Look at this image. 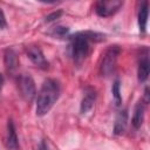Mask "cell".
I'll return each mask as SVG.
<instances>
[{
  "label": "cell",
  "mask_w": 150,
  "mask_h": 150,
  "mask_svg": "<svg viewBox=\"0 0 150 150\" xmlns=\"http://www.w3.org/2000/svg\"><path fill=\"white\" fill-rule=\"evenodd\" d=\"M104 38H105L104 34L91 32V30L79 32V33H75L74 35H70L69 49H70V55L74 62L80 66L87 59L90 52V42L91 41L100 42V41H103Z\"/></svg>",
  "instance_id": "obj_1"
},
{
  "label": "cell",
  "mask_w": 150,
  "mask_h": 150,
  "mask_svg": "<svg viewBox=\"0 0 150 150\" xmlns=\"http://www.w3.org/2000/svg\"><path fill=\"white\" fill-rule=\"evenodd\" d=\"M39 150H48V145H47V143H46L45 139L41 141V143L39 145Z\"/></svg>",
  "instance_id": "obj_19"
},
{
  "label": "cell",
  "mask_w": 150,
  "mask_h": 150,
  "mask_svg": "<svg viewBox=\"0 0 150 150\" xmlns=\"http://www.w3.org/2000/svg\"><path fill=\"white\" fill-rule=\"evenodd\" d=\"M95 100H96V90L94 88H90L88 87L84 91V96L81 101V105H80V111L81 114H86L93 107H94V103H95Z\"/></svg>",
  "instance_id": "obj_9"
},
{
  "label": "cell",
  "mask_w": 150,
  "mask_h": 150,
  "mask_svg": "<svg viewBox=\"0 0 150 150\" xmlns=\"http://www.w3.org/2000/svg\"><path fill=\"white\" fill-rule=\"evenodd\" d=\"M27 55L29 57V60L40 69H48L49 67V63L48 61L46 60L42 50L39 48V46H29L27 47Z\"/></svg>",
  "instance_id": "obj_6"
},
{
  "label": "cell",
  "mask_w": 150,
  "mask_h": 150,
  "mask_svg": "<svg viewBox=\"0 0 150 150\" xmlns=\"http://www.w3.org/2000/svg\"><path fill=\"white\" fill-rule=\"evenodd\" d=\"M144 103L143 102H138L135 107L134 110V115H132V120H131V124L135 129H139L143 124L144 121Z\"/></svg>",
  "instance_id": "obj_12"
},
{
  "label": "cell",
  "mask_w": 150,
  "mask_h": 150,
  "mask_svg": "<svg viewBox=\"0 0 150 150\" xmlns=\"http://www.w3.org/2000/svg\"><path fill=\"white\" fill-rule=\"evenodd\" d=\"M120 53H121V48L116 45L110 46L105 50L102 62H101V66H100V73L102 76H109L114 73Z\"/></svg>",
  "instance_id": "obj_3"
},
{
  "label": "cell",
  "mask_w": 150,
  "mask_h": 150,
  "mask_svg": "<svg viewBox=\"0 0 150 150\" xmlns=\"http://www.w3.org/2000/svg\"><path fill=\"white\" fill-rule=\"evenodd\" d=\"M6 146L8 150H19V139L15 131V127L12 120H8L7 123V134H6Z\"/></svg>",
  "instance_id": "obj_7"
},
{
  "label": "cell",
  "mask_w": 150,
  "mask_h": 150,
  "mask_svg": "<svg viewBox=\"0 0 150 150\" xmlns=\"http://www.w3.org/2000/svg\"><path fill=\"white\" fill-rule=\"evenodd\" d=\"M53 38H59V39H63V38H68L69 35V28L64 27V26H56L53 27L52 32L49 33Z\"/></svg>",
  "instance_id": "obj_15"
},
{
  "label": "cell",
  "mask_w": 150,
  "mask_h": 150,
  "mask_svg": "<svg viewBox=\"0 0 150 150\" xmlns=\"http://www.w3.org/2000/svg\"><path fill=\"white\" fill-rule=\"evenodd\" d=\"M149 71H150V63H149V59H148V54H145L138 63V69H137V77L139 82H144L146 81V79L149 77Z\"/></svg>",
  "instance_id": "obj_11"
},
{
  "label": "cell",
  "mask_w": 150,
  "mask_h": 150,
  "mask_svg": "<svg viewBox=\"0 0 150 150\" xmlns=\"http://www.w3.org/2000/svg\"><path fill=\"white\" fill-rule=\"evenodd\" d=\"M61 15H62V11H55V12H53V13L48 14V15L46 16L45 21H46V22H52V21H54V20L59 19Z\"/></svg>",
  "instance_id": "obj_16"
},
{
  "label": "cell",
  "mask_w": 150,
  "mask_h": 150,
  "mask_svg": "<svg viewBox=\"0 0 150 150\" xmlns=\"http://www.w3.org/2000/svg\"><path fill=\"white\" fill-rule=\"evenodd\" d=\"M4 63L8 73H14L19 67V57L15 50L7 49L4 54Z\"/></svg>",
  "instance_id": "obj_10"
},
{
  "label": "cell",
  "mask_w": 150,
  "mask_h": 150,
  "mask_svg": "<svg viewBox=\"0 0 150 150\" xmlns=\"http://www.w3.org/2000/svg\"><path fill=\"white\" fill-rule=\"evenodd\" d=\"M18 88L20 90V95L26 102H33L36 96V88L35 82L30 75L21 74L20 76H18Z\"/></svg>",
  "instance_id": "obj_4"
},
{
  "label": "cell",
  "mask_w": 150,
  "mask_h": 150,
  "mask_svg": "<svg viewBox=\"0 0 150 150\" xmlns=\"http://www.w3.org/2000/svg\"><path fill=\"white\" fill-rule=\"evenodd\" d=\"M148 14H149V2L144 1L141 5L138 12V27L141 33H145L146 30V22H148Z\"/></svg>",
  "instance_id": "obj_13"
},
{
  "label": "cell",
  "mask_w": 150,
  "mask_h": 150,
  "mask_svg": "<svg viewBox=\"0 0 150 150\" xmlns=\"http://www.w3.org/2000/svg\"><path fill=\"white\" fill-rule=\"evenodd\" d=\"M6 28H7V20H6L4 11L0 7V29H6Z\"/></svg>",
  "instance_id": "obj_17"
},
{
  "label": "cell",
  "mask_w": 150,
  "mask_h": 150,
  "mask_svg": "<svg viewBox=\"0 0 150 150\" xmlns=\"http://www.w3.org/2000/svg\"><path fill=\"white\" fill-rule=\"evenodd\" d=\"M61 93L60 84L54 79H47L38 94L36 97V115L45 116L53 108L55 102L59 100Z\"/></svg>",
  "instance_id": "obj_2"
},
{
  "label": "cell",
  "mask_w": 150,
  "mask_h": 150,
  "mask_svg": "<svg viewBox=\"0 0 150 150\" xmlns=\"http://www.w3.org/2000/svg\"><path fill=\"white\" fill-rule=\"evenodd\" d=\"M127 125H128V110L122 109L117 112V116L115 118L114 135H116V136L123 135L127 130Z\"/></svg>",
  "instance_id": "obj_8"
},
{
  "label": "cell",
  "mask_w": 150,
  "mask_h": 150,
  "mask_svg": "<svg viewBox=\"0 0 150 150\" xmlns=\"http://www.w3.org/2000/svg\"><path fill=\"white\" fill-rule=\"evenodd\" d=\"M148 102H149V88L145 87V89H144V104H148Z\"/></svg>",
  "instance_id": "obj_18"
},
{
  "label": "cell",
  "mask_w": 150,
  "mask_h": 150,
  "mask_svg": "<svg viewBox=\"0 0 150 150\" xmlns=\"http://www.w3.org/2000/svg\"><path fill=\"white\" fill-rule=\"evenodd\" d=\"M111 93H112V97L115 101V105L120 107L122 103V96H121V82L118 79L114 81L112 87H111Z\"/></svg>",
  "instance_id": "obj_14"
},
{
  "label": "cell",
  "mask_w": 150,
  "mask_h": 150,
  "mask_svg": "<svg viewBox=\"0 0 150 150\" xmlns=\"http://www.w3.org/2000/svg\"><path fill=\"white\" fill-rule=\"evenodd\" d=\"M123 6L121 0H101L95 5V12L101 18H108L114 15Z\"/></svg>",
  "instance_id": "obj_5"
},
{
  "label": "cell",
  "mask_w": 150,
  "mask_h": 150,
  "mask_svg": "<svg viewBox=\"0 0 150 150\" xmlns=\"http://www.w3.org/2000/svg\"><path fill=\"white\" fill-rule=\"evenodd\" d=\"M2 86H4V76H2V74H0V91L2 89Z\"/></svg>",
  "instance_id": "obj_20"
}]
</instances>
